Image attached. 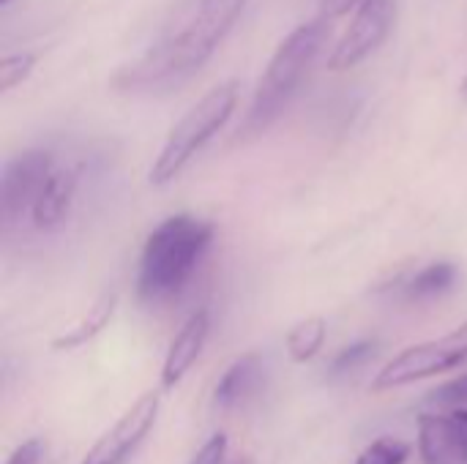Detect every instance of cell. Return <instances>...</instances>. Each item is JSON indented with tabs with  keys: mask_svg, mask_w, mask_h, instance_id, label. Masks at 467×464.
I'll return each mask as SVG.
<instances>
[{
	"mask_svg": "<svg viewBox=\"0 0 467 464\" xmlns=\"http://www.w3.org/2000/svg\"><path fill=\"white\" fill-rule=\"evenodd\" d=\"M249 0H175L150 46L112 77L120 93L164 96L186 85L219 49Z\"/></svg>",
	"mask_w": 467,
	"mask_h": 464,
	"instance_id": "cell-1",
	"label": "cell"
},
{
	"mask_svg": "<svg viewBox=\"0 0 467 464\" xmlns=\"http://www.w3.org/2000/svg\"><path fill=\"white\" fill-rule=\"evenodd\" d=\"M213 224L192 213L164 219L145 241L137 268V295L164 304L183 293L213 243Z\"/></svg>",
	"mask_w": 467,
	"mask_h": 464,
	"instance_id": "cell-2",
	"label": "cell"
},
{
	"mask_svg": "<svg viewBox=\"0 0 467 464\" xmlns=\"http://www.w3.org/2000/svg\"><path fill=\"white\" fill-rule=\"evenodd\" d=\"M328 22L331 19L326 16L304 22L276 46L252 96V107L244 120V134L265 131L287 109L328 38Z\"/></svg>",
	"mask_w": 467,
	"mask_h": 464,
	"instance_id": "cell-3",
	"label": "cell"
},
{
	"mask_svg": "<svg viewBox=\"0 0 467 464\" xmlns=\"http://www.w3.org/2000/svg\"><path fill=\"white\" fill-rule=\"evenodd\" d=\"M238 90L241 85L235 79H227L211 88L197 104L186 109V115L170 129L164 145L150 164L148 178L153 186L172 183L183 172V167L227 126L238 104Z\"/></svg>",
	"mask_w": 467,
	"mask_h": 464,
	"instance_id": "cell-4",
	"label": "cell"
},
{
	"mask_svg": "<svg viewBox=\"0 0 467 464\" xmlns=\"http://www.w3.org/2000/svg\"><path fill=\"white\" fill-rule=\"evenodd\" d=\"M467 361V320L441 339H430L413 345L394 356L372 380V391H391L400 386H410L419 380H430L435 375L451 372Z\"/></svg>",
	"mask_w": 467,
	"mask_h": 464,
	"instance_id": "cell-5",
	"label": "cell"
},
{
	"mask_svg": "<svg viewBox=\"0 0 467 464\" xmlns=\"http://www.w3.org/2000/svg\"><path fill=\"white\" fill-rule=\"evenodd\" d=\"M397 25V0H361L348 30L337 41L328 68L350 71L383 46Z\"/></svg>",
	"mask_w": 467,
	"mask_h": 464,
	"instance_id": "cell-6",
	"label": "cell"
},
{
	"mask_svg": "<svg viewBox=\"0 0 467 464\" xmlns=\"http://www.w3.org/2000/svg\"><path fill=\"white\" fill-rule=\"evenodd\" d=\"M52 167L55 159L44 148L22 150L5 161L0 175V219L5 230L19 224L25 216H30V208Z\"/></svg>",
	"mask_w": 467,
	"mask_h": 464,
	"instance_id": "cell-7",
	"label": "cell"
},
{
	"mask_svg": "<svg viewBox=\"0 0 467 464\" xmlns=\"http://www.w3.org/2000/svg\"><path fill=\"white\" fill-rule=\"evenodd\" d=\"M159 394L148 391L142 394L85 454L79 464H126L134 451L145 443L150 429L156 427L159 418Z\"/></svg>",
	"mask_w": 467,
	"mask_h": 464,
	"instance_id": "cell-8",
	"label": "cell"
},
{
	"mask_svg": "<svg viewBox=\"0 0 467 464\" xmlns=\"http://www.w3.org/2000/svg\"><path fill=\"white\" fill-rule=\"evenodd\" d=\"M421 464H467V407L419 416Z\"/></svg>",
	"mask_w": 467,
	"mask_h": 464,
	"instance_id": "cell-9",
	"label": "cell"
},
{
	"mask_svg": "<svg viewBox=\"0 0 467 464\" xmlns=\"http://www.w3.org/2000/svg\"><path fill=\"white\" fill-rule=\"evenodd\" d=\"M77 186H79V170L68 167V164H55L30 208L33 227L41 232L60 230L74 208Z\"/></svg>",
	"mask_w": 467,
	"mask_h": 464,
	"instance_id": "cell-10",
	"label": "cell"
},
{
	"mask_svg": "<svg viewBox=\"0 0 467 464\" xmlns=\"http://www.w3.org/2000/svg\"><path fill=\"white\" fill-rule=\"evenodd\" d=\"M208 334H211V312L202 306L181 325V331L170 342V350L161 364V388L164 391H172L189 375V369L197 364V358L208 342Z\"/></svg>",
	"mask_w": 467,
	"mask_h": 464,
	"instance_id": "cell-11",
	"label": "cell"
},
{
	"mask_svg": "<svg viewBox=\"0 0 467 464\" xmlns=\"http://www.w3.org/2000/svg\"><path fill=\"white\" fill-rule=\"evenodd\" d=\"M263 377H265V366L257 353H246V356L235 358L216 383L213 405L222 410H235V407L246 405L260 391Z\"/></svg>",
	"mask_w": 467,
	"mask_h": 464,
	"instance_id": "cell-12",
	"label": "cell"
},
{
	"mask_svg": "<svg viewBox=\"0 0 467 464\" xmlns=\"http://www.w3.org/2000/svg\"><path fill=\"white\" fill-rule=\"evenodd\" d=\"M115 306H118V295L115 293H101L93 306L68 328L63 331L57 339H52V350H77L82 345H88L90 339H96L112 320L115 314Z\"/></svg>",
	"mask_w": 467,
	"mask_h": 464,
	"instance_id": "cell-13",
	"label": "cell"
},
{
	"mask_svg": "<svg viewBox=\"0 0 467 464\" xmlns=\"http://www.w3.org/2000/svg\"><path fill=\"white\" fill-rule=\"evenodd\" d=\"M454 284H457V265L441 260V263H430L419 273H413L402 284V295L410 304H421V301H432V298L446 295Z\"/></svg>",
	"mask_w": 467,
	"mask_h": 464,
	"instance_id": "cell-14",
	"label": "cell"
},
{
	"mask_svg": "<svg viewBox=\"0 0 467 464\" xmlns=\"http://www.w3.org/2000/svg\"><path fill=\"white\" fill-rule=\"evenodd\" d=\"M326 334H328V323L323 317H306L301 323H296L290 331H287V339H285V347H287V356L293 364H306L312 361L323 345H326Z\"/></svg>",
	"mask_w": 467,
	"mask_h": 464,
	"instance_id": "cell-15",
	"label": "cell"
},
{
	"mask_svg": "<svg viewBox=\"0 0 467 464\" xmlns=\"http://www.w3.org/2000/svg\"><path fill=\"white\" fill-rule=\"evenodd\" d=\"M410 459V446L400 438H378L375 443H369L356 464H405Z\"/></svg>",
	"mask_w": 467,
	"mask_h": 464,
	"instance_id": "cell-16",
	"label": "cell"
},
{
	"mask_svg": "<svg viewBox=\"0 0 467 464\" xmlns=\"http://www.w3.org/2000/svg\"><path fill=\"white\" fill-rule=\"evenodd\" d=\"M375 353H378V342H375V339L353 342L350 347H345V350L337 353V358H334L331 366H328V375H331V377L350 375L353 369H358V366H364L369 358H375Z\"/></svg>",
	"mask_w": 467,
	"mask_h": 464,
	"instance_id": "cell-17",
	"label": "cell"
},
{
	"mask_svg": "<svg viewBox=\"0 0 467 464\" xmlns=\"http://www.w3.org/2000/svg\"><path fill=\"white\" fill-rule=\"evenodd\" d=\"M36 60H38L36 52H11V55H5L0 60V90L5 93V90L22 85L33 74Z\"/></svg>",
	"mask_w": 467,
	"mask_h": 464,
	"instance_id": "cell-18",
	"label": "cell"
},
{
	"mask_svg": "<svg viewBox=\"0 0 467 464\" xmlns=\"http://www.w3.org/2000/svg\"><path fill=\"white\" fill-rule=\"evenodd\" d=\"M430 402H435L441 407H467V375L441 386L438 391H432Z\"/></svg>",
	"mask_w": 467,
	"mask_h": 464,
	"instance_id": "cell-19",
	"label": "cell"
},
{
	"mask_svg": "<svg viewBox=\"0 0 467 464\" xmlns=\"http://www.w3.org/2000/svg\"><path fill=\"white\" fill-rule=\"evenodd\" d=\"M5 464H47V440L30 438L22 446H16Z\"/></svg>",
	"mask_w": 467,
	"mask_h": 464,
	"instance_id": "cell-20",
	"label": "cell"
},
{
	"mask_svg": "<svg viewBox=\"0 0 467 464\" xmlns=\"http://www.w3.org/2000/svg\"><path fill=\"white\" fill-rule=\"evenodd\" d=\"M224 457H227V435L216 432L202 443V449L194 454V459L189 464H224Z\"/></svg>",
	"mask_w": 467,
	"mask_h": 464,
	"instance_id": "cell-21",
	"label": "cell"
},
{
	"mask_svg": "<svg viewBox=\"0 0 467 464\" xmlns=\"http://www.w3.org/2000/svg\"><path fill=\"white\" fill-rule=\"evenodd\" d=\"M361 0H320V16L326 19H337L350 14V8H358Z\"/></svg>",
	"mask_w": 467,
	"mask_h": 464,
	"instance_id": "cell-22",
	"label": "cell"
},
{
	"mask_svg": "<svg viewBox=\"0 0 467 464\" xmlns=\"http://www.w3.org/2000/svg\"><path fill=\"white\" fill-rule=\"evenodd\" d=\"M460 98L467 104V71L465 77H462V82H460Z\"/></svg>",
	"mask_w": 467,
	"mask_h": 464,
	"instance_id": "cell-23",
	"label": "cell"
},
{
	"mask_svg": "<svg viewBox=\"0 0 467 464\" xmlns=\"http://www.w3.org/2000/svg\"><path fill=\"white\" fill-rule=\"evenodd\" d=\"M238 464H252V459H241V462Z\"/></svg>",
	"mask_w": 467,
	"mask_h": 464,
	"instance_id": "cell-24",
	"label": "cell"
},
{
	"mask_svg": "<svg viewBox=\"0 0 467 464\" xmlns=\"http://www.w3.org/2000/svg\"><path fill=\"white\" fill-rule=\"evenodd\" d=\"M0 3H3V5H8V3H11V0H0Z\"/></svg>",
	"mask_w": 467,
	"mask_h": 464,
	"instance_id": "cell-25",
	"label": "cell"
}]
</instances>
